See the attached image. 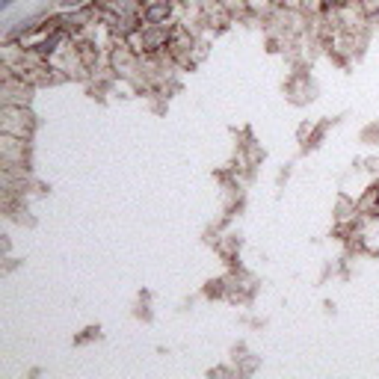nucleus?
Wrapping results in <instances>:
<instances>
[{
	"label": "nucleus",
	"mask_w": 379,
	"mask_h": 379,
	"mask_svg": "<svg viewBox=\"0 0 379 379\" xmlns=\"http://www.w3.org/2000/svg\"><path fill=\"white\" fill-rule=\"evenodd\" d=\"M169 33L172 30L166 24H142L140 30H133L128 36V42L133 51H160L169 44Z\"/></svg>",
	"instance_id": "1"
},
{
	"label": "nucleus",
	"mask_w": 379,
	"mask_h": 379,
	"mask_svg": "<svg viewBox=\"0 0 379 379\" xmlns=\"http://www.w3.org/2000/svg\"><path fill=\"white\" fill-rule=\"evenodd\" d=\"M323 6H332V9H338V6H344V0H323Z\"/></svg>",
	"instance_id": "5"
},
{
	"label": "nucleus",
	"mask_w": 379,
	"mask_h": 379,
	"mask_svg": "<svg viewBox=\"0 0 379 379\" xmlns=\"http://www.w3.org/2000/svg\"><path fill=\"white\" fill-rule=\"evenodd\" d=\"M62 39H66V33H62V30H53L48 39H42V42L33 44V53H36V57H51V53L57 51V44H60Z\"/></svg>",
	"instance_id": "3"
},
{
	"label": "nucleus",
	"mask_w": 379,
	"mask_h": 379,
	"mask_svg": "<svg viewBox=\"0 0 379 379\" xmlns=\"http://www.w3.org/2000/svg\"><path fill=\"white\" fill-rule=\"evenodd\" d=\"M15 3V0H3V3H0V6H3V9H9V6H12Z\"/></svg>",
	"instance_id": "6"
},
{
	"label": "nucleus",
	"mask_w": 379,
	"mask_h": 379,
	"mask_svg": "<svg viewBox=\"0 0 379 379\" xmlns=\"http://www.w3.org/2000/svg\"><path fill=\"white\" fill-rule=\"evenodd\" d=\"M86 3V0H62V6H66V9H77V6H83Z\"/></svg>",
	"instance_id": "4"
},
{
	"label": "nucleus",
	"mask_w": 379,
	"mask_h": 379,
	"mask_svg": "<svg viewBox=\"0 0 379 379\" xmlns=\"http://www.w3.org/2000/svg\"><path fill=\"white\" fill-rule=\"evenodd\" d=\"M169 15H172V3L169 0H148L142 6V24H166Z\"/></svg>",
	"instance_id": "2"
}]
</instances>
